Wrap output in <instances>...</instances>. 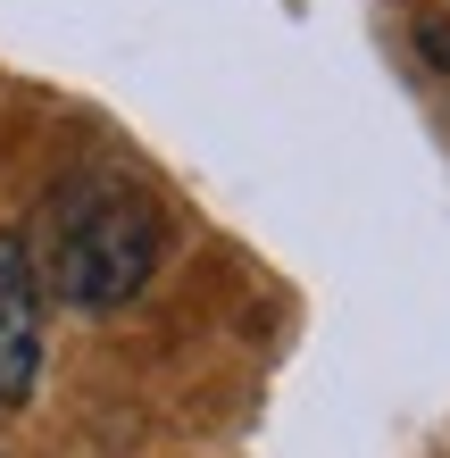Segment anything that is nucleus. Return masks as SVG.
I'll return each mask as SVG.
<instances>
[{
  "mask_svg": "<svg viewBox=\"0 0 450 458\" xmlns=\"http://www.w3.org/2000/svg\"><path fill=\"white\" fill-rule=\"evenodd\" d=\"M150 267H158V200L142 183H84L59 200L50 267H34V276L67 309H117L150 284Z\"/></svg>",
  "mask_w": 450,
  "mask_h": 458,
  "instance_id": "f257e3e1",
  "label": "nucleus"
},
{
  "mask_svg": "<svg viewBox=\"0 0 450 458\" xmlns=\"http://www.w3.org/2000/svg\"><path fill=\"white\" fill-rule=\"evenodd\" d=\"M42 375V276L34 242L0 225V400H25Z\"/></svg>",
  "mask_w": 450,
  "mask_h": 458,
  "instance_id": "f03ea898",
  "label": "nucleus"
},
{
  "mask_svg": "<svg viewBox=\"0 0 450 458\" xmlns=\"http://www.w3.org/2000/svg\"><path fill=\"white\" fill-rule=\"evenodd\" d=\"M417 50H426V59L450 75V25H442V17H417Z\"/></svg>",
  "mask_w": 450,
  "mask_h": 458,
  "instance_id": "7ed1b4c3",
  "label": "nucleus"
}]
</instances>
